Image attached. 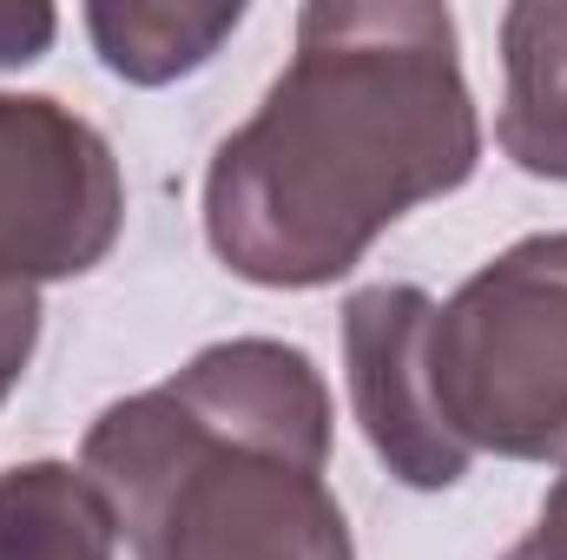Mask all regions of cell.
Instances as JSON below:
<instances>
[{"instance_id":"3","label":"cell","mask_w":567,"mask_h":560,"mask_svg":"<svg viewBox=\"0 0 567 560\" xmlns=\"http://www.w3.org/2000/svg\"><path fill=\"white\" fill-rule=\"evenodd\" d=\"M429 383L468 455L567 468V231L508 245L435 303Z\"/></svg>"},{"instance_id":"7","label":"cell","mask_w":567,"mask_h":560,"mask_svg":"<svg viewBox=\"0 0 567 560\" xmlns=\"http://www.w3.org/2000/svg\"><path fill=\"white\" fill-rule=\"evenodd\" d=\"M120 521L86 468L20 462L0 468V560H113Z\"/></svg>"},{"instance_id":"8","label":"cell","mask_w":567,"mask_h":560,"mask_svg":"<svg viewBox=\"0 0 567 560\" xmlns=\"http://www.w3.org/2000/svg\"><path fill=\"white\" fill-rule=\"evenodd\" d=\"M245 27V7H172V0H100L86 7V33L106 60V73L133 86H172L198 73L231 33Z\"/></svg>"},{"instance_id":"6","label":"cell","mask_w":567,"mask_h":560,"mask_svg":"<svg viewBox=\"0 0 567 560\" xmlns=\"http://www.w3.org/2000/svg\"><path fill=\"white\" fill-rule=\"evenodd\" d=\"M495 139L528 178L567 185V0H522L502 13Z\"/></svg>"},{"instance_id":"10","label":"cell","mask_w":567,"mask_h":560,"mask_svg":"<svg viewBox=\"0 0 567 560\" xmlns=\"http://www.w3.org/2000/svg\"><path fill=\"white\" fill-rule=\"evenodd\" d=\"M60 33V13L40 7V0H0V66H27L53 46Z\"/></svg>"},{"instance_id":"1","label":"cell","mask_w":567,"mask_h":560,"mask_svg":"<svg viewBox=\"0 0 567 560\" xmlns=\"http://www.w3.org/2000/svg\"><path fill=\"white\" fill-rule=\"evenodd\" d=\"M482 120L455 13L429 0H317L265 106L212 152L205 238L265 290H323L429 198L475 178Z\"/></svg>"},{"instance_id":"2","label":"cell","mask_w":567,"mask_h":560,"mask_svg":"<svg viewBox=\"0 0 567 560\" xmlns=\"http://www.w3.org/2000/svg\"><path fill=\"white\" fill-rule=\"evenodd\" d=\"M80 468L140 560H357L330 495V390L278 336L198 350L100 409Z\"/></svg>"},{"instance_id":"4","label":"cell","mask_w":567,"mask_h":560,"mask_svg":"<svg viewBox=\"0 0 567 560\" xmlns=\"http://www.w3.org/2000/svg\"><path fill=\"white\" fill-rule=\"evenodd\" d=\"M126 231L106 133L47 93H0V290L86 278Z\"/></svg>"},{"instance_id":"9","label":"cell","mask_w":567,"mask_h":560,"mask_svg":"<svg viewBox=\"0 0 567 560\" xmlns=\"http://www.w3.org/2000/svg\"><path fill=\"white\" fill-rule=\"evenodd\" d=\"M33 343H40V290H0V403L27 376Z\"/></svg>"},{"instance_id":"5","label":"cell","mask_w":567,"mask_h":560,"mask_svg":"<svg viewBox=\"0 0 567 560\" xmlns=\"http://www.w3.org/2000/svg\"><path fill=\"white\" fill-rule=\"evenodd\" d=\"M429 317L435 297L416 283H370L343 303V363H350V409L363 422L377 462L403 488H455L468 475V448L449 435L429 383Z\"/></svg>"},{"instance_id":"11","label":"cell","mask_w":567,"mask_h":560,"mask_svg":"<svg viewBox=\"0 0 567 560\" xmlns=\"http://www.w3.org/2000/svg\"><path fill=\"white\" fill-rule=\"evenodd\" d=\"M502 560H567V468H561V481L548 488V501H542L535 535H528V541H515Z\"/></svg>"}]
</instances>
